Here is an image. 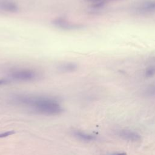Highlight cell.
<instances>
[{
  "label": "cell",
  "mask_w": 155,
  "mask_h": 155,
  "mask_svg": "<svg viewBox=\"0 0 155 155\" xmlns=\"http://www.w3.org/2000/svg\"><path fill=\"white\" fill-rule=\"evenodd\" d=\"M58 69L63 73H71L78 69V65L73 62H64L58 65Z\"/></svg>",
  "instance_id": "cell-7"
},
{
  "label": "cell",
  "mask_w": 155,
  "mask_h": 155,
  "mask_svg": "<svg viewBox=\"0 0 155 155\" xmlns=\"http://www.w3.org/2000/svg\"><path fill=\"white\" fill-rule=\"evenodd\" d=\"M8 79H2V78H1L0 79V86L1 85H5L7 84L8 83Z\"/></svg>",
  "instance_id": "cell-11"
},
{
  "label": "cell",
  "mask_w": 155,
  "mask_h": 155,
  "mask_svg": "<svg viewBox=\"0 0 155 155\" xmlns=\"http://www.w3.org/2000/svg\"><path fill=\"white\" fill-rule=\"evenodd\" d=\"M13 134H15V131H8L4 132L3 133H0V138L5 137L9 136L10 135H12Z\"/></svg>",
  "instance_id": "cell-10"
},
{
  "label": "cell",
  "mask_w": 155,
  "mask_h": 155,
  "mask_svg": "<svg viewBox=\"0 0 155 155\" xmlns=\"http://www.w3.org/2000/svg\"><path fill=\"white\" fill-rule=\"evenodd\" d=\"M39 74L35 70L30 68L13 69L8 74L10 79L20 82L32 81L39 77Z\"/></svg>",
  "instance_id": "cell-2"
},
{
  "label": "cell",
  "mask_w": 155,
  "mask_h": 155,
  "mask_svg": "<svg viewBox=\"0 0 155 155\" xmlns=\"http://www.w3.org/2000/svg\"><path fill=\"white\" fill-rule=\"evenodd\" d=\"M117 134L122 139L128 141L137 142L141 139V136L139 133L131 130H121L117 132Z\"/></svg>",
  "instance_id": "cell-4"
},
{
  "label": "cell",
  "mask_w": 155,
  "mask_h": 155,
  "mask_svg": "<svg viewBox=\"0 0 155 155\" xmlns=\"http://www.w3.org/2000/svg\"><path fill=\"white\" fill-rule=\"evenodd\" d=\"M54 26L64 30H77L81 27L79 24L71 22L65 18H58L53 21Z\"/></svg>",
  "instance_id": "cell-3"
},
{
  "label": "cell",
  "mask_w": 155,
  "mask_h": 155,
  "mask_svg": "<svg viewBox=\"0 0 155 155\" xmlns=\"http://www.w3.org/2000/svg\"><path fill=\"white\" fill-rule=\"evenodd\" d=\"M136 11L142 14L155 13V1H147L140 4L136 7Z\"/></svg>",
  "instance_id": "cell-5"
},
{
  "label": "cell",
  "mask_w": 155,
  "mask_h": 155,
  "mask_svg": "<svg viewBox=\"0 0 155 155\" xmlns=\"http://www.w3.org/2000/svg\"><path fill=\"white\" fill-rule=\"evenodd\" d=\"M107 155H127L125 153H113Z\"/></svg>",
  "instance_id": "cell-12"
},
{
  "label": "cell",
  "mask_w": 155,
  "mask_h": 155,
  "mask_svg": "<svg viewBox=\"0 0 155 155\" xmlns=\"http://www.w3.org/2000/svg\"><path fill=\"white\" fill-rule=\"evenodd\" d=\"M0 9L6 12L15 13L18 10V7L15 2L8 1L3 0L0 1Z\"/></svg>",
  "instance_id": "cell-6"
},
{
  "label": "cell",
  "mask_w": 155,
  "mask_h": 155,
  "mask_svg": "<svg viewBox=\"0 0 155 155\" xmlns=\"http://www.w3.org/2000/svg\"><path fill=\"white\" fill-rule=\"evenodd\" d=\"M155 74V68L153 67H149L145 71V76L147 77H151Z\"/></svg>",
  "instance_id": "cell-9"
},
{
  "label": "cell",
  "mask_w": 155,
  "mask_h": 155,
  "mask_svg": "<svg viewBox=\"0 0 155 155\" xmlns=\"http://www.w3.org/2000/svg\"><path fill=\"white\" fill-rule=\"evenodd\" d=\"M74 134L79 139H81V140H92L96 139V137L93 135H91V134H88L86 133H84L83 132L79 131H76L74 133Z\"/></svg>",
  "instance_id": "cell-8"
},
{
  "label": "cell",
  "mask_w": 155,
  "mask_h": 155,
  "mask_svg": "<svg viewBox=\"0 0 155 155\" xmlns=\"http://www.w3.org/2000/svg\"><path fill=\"white\" fill-rule=\"evenodd\" d=\"M90 1H108V0H88Z\"/></svg>",
  "instance_id": "cell-13"
},
{
  "label": "cell",
  "mask_w": 155,
  "mask_h": 155,
  "mask_svg": "<svg viewBox=\"0 0 155 155\" xmlns=\"http://www.w3.org/2000/svg\"><path fill=\"white\" fill-rule=\"evenodd\" d=\"M16 100L33 111L44 114L54 115L59 114L62 111L57 101L47 97L19 96Z\"/></svg>",
  "instance_id": "cell-1"
}]
</instances>
